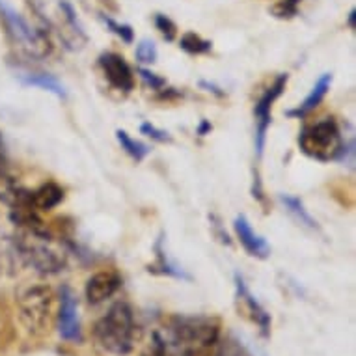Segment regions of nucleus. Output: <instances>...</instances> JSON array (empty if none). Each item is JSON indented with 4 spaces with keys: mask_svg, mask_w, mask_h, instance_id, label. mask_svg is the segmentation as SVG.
<instances>
[{
    "mask_svg": "<svg viewBox=\"0 0 356 356\" xmlns=\"http://www.w3.org/2000/svg\"><path fill=\"white\" fill-rule=\"evenodd\" d=\"M136 321L127 302L114 304L95 325L97 343L112 355H129L136 343Z\"/></svg>",
    "mask_w": 356,
    "mask_h": 356,
    "instance_id": "1",
    "label": "nucleus"
},
{
    "mask_svg": "<svg viewBox=\"0 0 356 356\" xmlns=\"http://www.w3.org/2000/svg\"><path fill=\"white\" fill-rule=\"evenodd\" d=\"M298 146L308 157L323 163L341 159L345 155L343 138L339 133L338 123L332 118H325L321 122L304 127L298 136Z\"/></svg>",
    "mask_w": 356,
    "mask_h": 356,
    "instance_id": "2",
    "label": "nucleus"
},
{
    "mask_svg": "<svg viewBox=\"0 0 356 356\" xmlns=\"http://www.w3.org/2000/svg\"><path fill=\"white\" fill-rule=\"evenodd\" d=\"M24 327L32 334H45L53 321V291L45 286H32L17 298Z\"/></svg>",
    "mask_w": 356,
    "mask_h": 356,
    "instance_id": "3",
    "label": "nucleus"
},
{
    "mask_svg": "<svg viewBox=\"0 0 356 356\" xmlns=\"http://www.w3.org/2000/svg\"><path fill=\"white\" fill-rule=\"evenodd\" d=\"M0 15L4 19L10 34L13 35V40L19 41L23 47L30 49V51H47V40L45 35L38 32L34 26H30V23L21 15L19 12H15L6 0H0Z\"/></svg>",
    "mask_w": 356,
    "mask_h": 356,
    "instance_id": "4",
    "label": "nucleus"
},
{
    "mask_svg": "<svg viewBox=\"0 0 356 356\" xmlns=\"http://www.w3.org/2000/svg\"><path fill=\"white\" fill-rule=\"evenodd\" d=\"M286 84H287V75L276 76L275 84L265 90V94L259 97L256 108H254V116H256V155L257 157H261L263 155L267 131H269L270 122H273V116H270L273 105H275V101L280 97L282 92L286 90Z\"/></svg>",
    "mask_w": 356,
    "mask_h": 356,
    "instance_id": "5",
    "label": "nucleus"
},
{
    "mask_svg": "<svg viewBox=\"0 0 356 356\" xmlns=\"http://www.w3.org/2000/svg\"><path fill=\"white\" fill-rule=\"evenodd\" d=\"M19 250H21V257L24 261L41 275H56L60 270H64L65 257L58 252L47 248L45 245L23 241L19 245Z\"/></svg>",
    "mask_w": 356,
    "mask_h": 356,
    "instance_id": "6",
    "label": "nucleus"
},
{
    "mask_svg": "<svg viewBox=\"0 0 356 356\" xmlns=\"http://www.w3.org/2000/svg\"><path fill=\"white\" fill-rule=\"evenodd\" d=\"M58 332L67 341H81L82 339L76 298L70 287H62V291H60Z\"/></svg>",
    "mask_w": 356,
    "mask_h": 356,
    "instance_id": "7",
    "label": "nucleus"
},
{
    "mask_svg": "<svg viewBox=\"0 0 356 356\" xmlns=\"http://www.w3.org/2000/svg\"><path fill=\"white\" fill-rule=\"evenodd\" d=\"M99 65L103 73H105L106 81L111 82L112 86L122 92H131L135 88V75L133 70L129 67L123 56L116 53H103L99 56Z\"/></svg>",
    "mask_w": 356,
    "mask_h": 356,
    "instance_id": "8",
    "label": "nucleus"
},
{
    "mask_svg": "<svg viewBox=\"0 0 356 356\" xmlns=\"http://www.w3.org/2000/svg\"><path fill=\"white\" fill-rule=\"evenodd\" d=\"M122 287V278L112 270H101L90 276L84 287V295L90 304H101L108 300Z\"/></svg>",
    "mask_w": 356,
    "mask_h": 356,
    "instance_id": "9",
    "label": "nucleus"
},
{
    "mask_svg": "<svg viewBox=\"0 0 356 356\" xmlns=\"http://www.w3.org/2000/svg\"><path fill=\"white\" fill-rule=\"evenodd\" d=\"M234 229H235V234H237V239L241 241V245L245 246V250L248 252L252 257H259V259L269 257L270 254L269 243L263 239L261 235L254 232V228H252L250 222H248V218H246L245 215L235 216Z\"/></svg>",
    "mask_w": 356,
    "mask_h": 356,
    "instance_id": "10",
    "label": "nucleus"
},
{
    "mask_svg": "<svg viewBox=\"0 0 356 356\" xmlns=\"http://www.w3.org/2000/svg\"><path fill=\"white\" fill-rule=\"evenodd\" d=\"M235 289H237V297L243 304H245L246 314L250 316V319L256 323L257 327L261 328L263 334L269 332L270 328V316L267 314V309L263 308L261 304L257 302L256 297L252 295L250 289L246 287L245 280H243V276L235 275Z\"/></svg>",
    "mask_w": 356,
    "mask_h": 356,
    "instance_id": "11",
    "label": "nucleus"
},
{
    "mask_svg": "<svg viewBox=\"0 0 356 356\" xmlns=\"http://www.w3.org/2000/svg\"><path fill=\"white\" fill-rule=\"evenodd\" d=\"M330 86H332V75H330V73H323V75L317 79L316 84H314V88H312V92L308 94V97H306V99L297 106V108H291V111H287L286 114L289 118L308 116L309 112L316 111L317 106L321 105V101L327 97Z\"/></svg>",
    "mask_w": 356,
    "mask_h": 356,
    "instance_id": "12",
    "label": "nucleus"
},
{
    "mask_svg": "<svg viewBox=\"0 0 356 356\" xmlns=\"http://www.w3.org/2000/svg\"><path fill=\"white\" fill-rule=\"evenodd\" d=\"M64 200V191L56 183H45L38 191L30 193V202L38 211H51Z\"/></svg>",
    "mask_w": 356,
    "mask_h": 356,
    "instance_id": "13",
    "label": "nucleus"
},
{
    "mask_svg": "<svg viewBox=\"0 0 356 356\" xmlns=\"http://www.w3.org/2000/svg\"><path fill=\"white\" fill-rule=\"evenodd\" d=\"M21 81L26 86L41 88V90H45V92L56 95V97H62V99L67 97L64 84L56 76L49 75V73H24V75H21Z\"/></svg>",
    "mask_w": 356,
    "mask_h": 356,
    "instance_id": "14",
    "label": "nucleus"
},
{
    "mask_svg": "<svg viewBox=\"0 0 356 356\" xmlns=\"http://www.w3.org/2000/svg\"><path fill=\"white\" fill-rule=\"evenodd\" d=\"M280 202L282 205L286 207L287 213H289L298 224H302V226L312 229L317 228V222L314 220V216L309 215L308 209L304 207L302 200L297 198V196H291V194H280Z\"/></svg>",
    "mask_w": 356,
    "mask_h": 356,
    "instance_id": "15",
    "label": "nucleus"
},
{
    "mask_svg": "<svg viewBox=\"0 0 356 356\" xmlns=\"http://www.w3.org/2000/svg\"><path fill=\"white\" fill-rule=\"evenodd\" d=\"M116 138L118 142H120V146H122L123 152L127 153L131 159H135L136 163H140V161H144V159L147 157L149 147H147L146 144H142V142L135 140L133 136H129L125 131H122V129H118L116 131Z\"/></svg>",
    "mask_w": 356,
    "mask_h": 356,
    "instance_id": "16",
    "label": "nucleus"
},
{
    "mask_svg": "<svg viewBox=\"0 0 356 356\" xmlns=\"http://www.w3.org/2000/svg\"><path fill=\"white\" fill-rule=\"evenodd\" d=\"M155 250H157V263L149 267V270L153 273H161V275H166V276H175V278H187V275L183 273L177 265L170 261L168 256H166V252L163 250V243L159 241L157 245H155Z\"/></svg>",
    "mask_w": 356,
    "mask_h": 356,
    "instance_id": "17",
    "label": "nucleus"
},
{
    "mask_svg": "<svg viewBox=\"0 0 356 356\" xmlns=\"http://www.w3.org/2000/svg\"><path fill=\"white\" fill-rule=\"evenodd\" d=\"M179 47H181L183 51H187L188 54H205L209 53L211 47H213V43L204 40L202 35L194 34V32H187V34L181 35Z\"/></svg>",
    "mask_w": 356,
    "mask_h": 356,
    "instance_id": "18",
    "label": "nucleus"
},
{
    "mask_svg": "<svg viewBox=\"0 0 356 356\" xmlns=\"http://www.w3.org/2000/svg\"><path fill=\"white\" fill-rule=\"evenodd\" d=\"M302 0H280L278 4L273 6V13L278 19H291L298 13V6Z\"/></svg>",
    "mask_w": 356,
    "mask_h": 356,
    "instance_id": "19",
    "label": "nucleus"
},
{
    "mask_svg": "<svg viewBox=\"0 0 356 356\" xmlns=\"http://www.w3.org/2000/svg\"><path fill=\"white\" fill-rule=\"evenodd\" d=\"M136 58L140 64H153L157 60V47L149 40H142L136 45Z\"/></svg>",
    "mask_w": 356,
    "mask_h": 356,
    "instance_id": "20",
    "label": "nucleus"
},
{
    "mask_svg": "<svg viewBox=\"0 0 356 356\" xmlns=\"http://www.w3.org/2000/svg\"><path fill=\"white\" fill-rule=\"evenodd\" d=\"M183 356H216V341H198L185 345Z\"/></svg>",
    "mask_w": 356,
    "mask_h": 356,
    "instance_id": "21",
    "label": "nucleus"
},
{
    "mask_svg": "<svg viewBox=\"0 0 356 356\" xmlns=\"http://www.w3.org/2000/svg\"><path fill=\"white\" fill-rule=\"evenodd\" d=\"M155 26H157L159 32L163 34L164 40L172 41L175 38V34H177V26H175L174 21L170 17H166V15H163V13H157V15H155Z\"/></svg>",
    "mask_w": 356,
    "mask_h": 356,
    "instance_id": "22",
    "label": "nucleus"
},
{
    "mask_svg": "<svg viewBox=\"0 0 356 356\" xmlns=\"http://www.w3.org/2000/svg\"><path fill=\"white\" fill-rule=\"evenodd\" d=\"M60 10L64 12L65 19H67V23L71 24V29H73V32H76V34L84 35V29H82V23L81 19L76 17V12L75 8L71 6L67 0H60Z\"/></svg>",
    "mask_w": 356,
    "mask_h": 356,
    "instance_id": "23",
    "label": "nucleus"
},
{
    "mask_svg": "<svg viewBox=\"0 0 356 356\" xmlns=\"http://www.w3.org/2000/svg\"><path fill=\"white\" fill-rule=\"evenodd\" d=\"M103 21H105L106 26H108L118 38H122V41H125V43H131V41H133V29H131L129 24H120L118 21H114V19L111 17H105V15H103Z\"/></svg>",
    "mask_w": 356,
    "mask_h": 356,
    "instance_id": "24",
    "label": "nucleus"
},
{
    "mask_svg": "<svg viewBox=\"0 0 356 356\" xmlns=\"http://www.w3.org/2000/svg\"><path fill=\"white\" fill-rule=\"evenodd\" d=\"M140 133H142V135L149 136V138H152V140H155V142H170V140H172V136H170L166 131H163V129H157L155 125H153V123H147V122H144L140 125Z\"/></svg>",
    "mask_w": 356,
    "mask_h": 356,
    "instance_id": "25",
    "label": "nucleus"
},
{
    "mask_svg": "<svg viewBox=\"0 0 356 356\" xmlns=\"http://www.w3.org/2000/svg\"><path fill=\"white\" fill-rule=\"evenodd\" d=\"M138 73H140L142 81L146 82L147 86H152V90H161V88L164 86V79L157 76L155 73H152V71H147V70H144V67H142Z\"/></svg>",
    "mask_w": 356,
    "mask_h": 356,
    "instance_id": "26",
    "label": "nucleus"
},
{
    "mask_svg": "<svg viewBox=\"0 0 356 356\" xmlns=\"http://www.w3.org/2000/svg\"><path fill=\"white\" fill-rule=\"evenodd\" d=\"M6 163H8L6 146H4V140H2V135H0V175H2V172L6 170Z\"/></svg>",
    "mask_w": 356,
    "mask_h": 356,
    "instance_id": "27",
    "label": "nucleus"
},
{
    "mask_svg": "<svg viewBox=\"0 0 356 356\" xmlns=\"http://www.w3.org/2000/svg\"><path fill=\"white\" fill-rule=\"evenodd\" d=\"M349 26L350 29H355V10L349 13Z\"/></svg>",
    "mask_w": 356,
    "mask_h": 356,
    "instance_id": "28",
    "label": "nucleus"
}]
</instances>
